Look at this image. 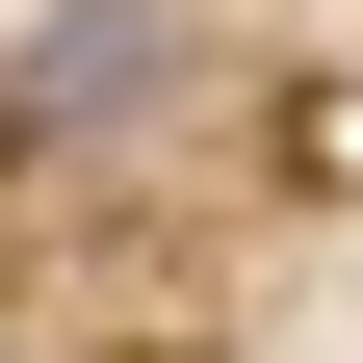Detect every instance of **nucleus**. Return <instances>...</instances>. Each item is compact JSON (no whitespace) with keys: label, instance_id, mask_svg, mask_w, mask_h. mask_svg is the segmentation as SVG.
<instances>
[{"label":"nucleus","instance_id":"f257e3e1","mask_svg":"<svg viewBox=\"0 0 363 363\" xmlns=\"http://www.w3.org/2000/svg\"><path fill=\"white\" fill-rule=\"evenodd\" d=\"M182 104H208V26H156V0H78V26H52V52H26V78H0V156H130V130H182Z\"/></svg>","mask_w":363,"mask_h":363},{"label":"nucleus","instance_id":"f03ea898","mask_svg":"<svg viewBox=\"0 0 363 363\" xmlns=\"http://www.w3.org/2000/svg\"><path fill=\"white\" fill-rule=\"evenodd\" d=\"M0 363H52V337H0Z\"/></svg>","mask_w":363,"mask_h":363}]
</instances>
